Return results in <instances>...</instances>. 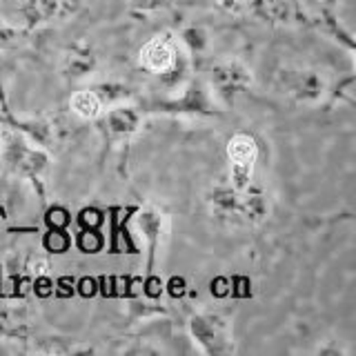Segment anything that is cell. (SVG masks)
I'll use <instances>...</instances> for the list:
<instances>
[{
	"label": "cell",
	"instance_id": "obj_1",
	"mask_svg": "<svg viewBox=\"0 0 356 356\" xmlns=\"http://www.w3.org/2000/svg\"><path fill=\"white\" fill-rule=\"evenodd\" d=\"M176 60V49L167 38H152L140 49V65L149 72H167Z\"/></svg>",
	"mask_w": 356,
	"mask_h": 356
},
{
	"label": "cell",
	"instance_id": "obj_2",
	"mask_svg": "<svg viewBox=\"0 0 356 356\" xmlns=\"http://www.w3.org/2000/svg\"><path fill=\"white\" fill-rule=\"evenodd\" d=\"M229 156L236 167H250L254 159V143L248 136H236L229 145Z\"/></svg>",
	"mask_w": 356,
	"mask_h": 356
},
{
	"label": "cell",
	"instance_id": "obj_3",
	"mask_svg": "<svg viewBox=\"0 0 356 356\" xmlns=\"http://www.w3.org/2000/svg\"><path fill=\"white\" fill-rule=\"evenodd\" d=\"M72 105H74V109H76L81 116H96V114H98V109H100L98 98H96L92 92H81V94H76L74 100H72Z\"/></svg>",
	"mask_w": 356,
	"mask_h": 356
},
{
	"label": "cell",
	"instance_id": "obj_4",
	"mask_svg": "<svg viewBox=\"0 0 356 356\" xmlns=\"http://www.w3.org/2000/svg\"><path fill=\"white\" fill-rule=\"evenodd\" d=\"M56 9V0H29L25 11L31 20H40V18H47L51 11Z\"/></svg>",
	"mask_w": 356,
	"mask_h": 356
},
{
	"label": "cell",
	"instance_id": "obj_5",
	"mask_svg": "<svg viewBox=\"0 0 356 356\" xmlns=\"http://www.w3.org/2000/svg\"><path fill=\"white\" fill-rule=\"evenodd\" d=\"M14 38H16V31L0 22V47H3V44H7V42H11Z\"/></svg>",
	"mask_w": 356,
	"mask_h": 356
}]
</instances>
